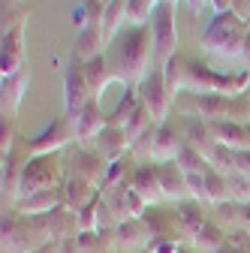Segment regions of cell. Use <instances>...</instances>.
<instances>
[{
    "mask_svg": "<svg viewBox=\"0 0 250 253\" xmlns=\"http://www.w3.org/2000/svg\"><path fill=\"white\" fill-rule=\"evenodd\" d=\"M148 34H145V27H130L127 34L121 37V42L115 45L109 63H112V73L115 79H121L124 84H136L145 70H148V63L154 57L151 45H148Z\"/></svg>",
    "mask_w": 250,
    "mask_h": 253,
    "instance_id": "6da1fadb",
    "label": "cell"
},
{
    "mask_svg": "<svg viewBox=\"0 0 250 253\" xmlns=\"http://www.w3.org/2000/svg\"><path fill=\"white\" fill-rule=\"evenodd\" d=\"M244 21L235 15V12H220L211 27L205 30V48L208 51H217V54H226V57H235L244 51Z\"/></svg>",
    "mask_w": 250,
    "mask_h": 253,
    "instance_id": "7a4b0ae2",
    "label": "cell"
},
{
    "mask_svg": "<svg viewBox=\"0 0 250 253\" xmlns=\"http://www.w3.org/2000/svg\"><path fill=\"white\" fill-rule=\"evenodd\" d=\"M154 63L163 70L166 63L175 57V45H178V30H175V6L169 3H157L154 9Z\"/></svg>",
    "mask_w": 250,
    "mask_h": 253,
    "instance_id": "3957f363",
    "label": "cell"
},
{
    "mask_svg": "<svg viewBox=\"0 0 250 253\" xmlns=\"http://www.w3.org/2000/svg\"><path fill=\"white\" fill-rule=\"evenodd\" d=\"M139 100H142V106L151 112L154 121H163V118H166V112H169V87H166V76H163L160 67H154V73L142 82Z\"/></svg>",
    "mask_w": 250,
    "mask_h": 253,
    "instance_id": "277c9868",
    "label": "cell"
},
{
    "mask_svg": "<svg viewBox=\"0 0 250 253\" xmlns=\"http://www.w3.org/2000/svg\"><path fill=\"white\" fill-rule=\"evenodd\" d=\"M21 34H24V27H21V24L6 27V34H3V79L18 76L21 57H24V48H21Z\"/></svg>",
    "mask_w": 250,
    "mask_h": 253,
    "instance_id": "5b68a950",
    "label": "cell"
},
{
    "mask_svg": "<svg viewBox=\"0 0 250 253\" xmlns=\"http://www.w3.org/2000/svg\"><path fill=\"white\" fill-rule=\"evenodd\" d=\"M82 73H84V82H87V87H90V97H100V93L106 90V84L115 79L112 63H109L106 57H93V60H87Z\"/></svg>",
    "mask_w": 250,
    "mask_h": 253,
    "instance_id": "8992f818",
    "label": "cell"
},
{
    "mask_svg": "<svg viewBox=\"0 0 250 253\" xmlns=\"http://www.w3.org/2000/svg\"><path fill=\"white\" fill-rule=\"evenodd\" d=\"M100 42H103V30L100 27H87V30H82L79 34V42H76V54L87 63V60H93V57H100Z\"/></svg>",
    "mask_w": 250,
    "mask_h": 253,
    "instance_id": "52a82bcc",
    "label": "cell"
},
{
    "mask_svg": "<svg viewBox=\"0 0 250 253\" xmlns=\"http://www.w3.org/2000/svg\"><path fill=\"white\" fill-rule=\"evenodd\" d=\"M136 193L142 196V199H160L163 196V184H160V175L154 172V169H139V175H136Z\"/></svg>",
    "mask_w": 250,
    "mask_h": 253,
    "instance_id": "ba28073f",
    "label": "cell"
},
{
    "mask_svg": "<svg viewBox=\"0 0 250 253\" xmlns=\"http://www.w3.org/2000/svg\"><path fill=\"white\" fill-rule=\"evenodd\" d=\"M121 18L127 21V0H112V3L106 6V12H103V24H100V30H103V40H106V37H112L115 30H118Z\"/></svg>",
    "mask_w": 250,
    "mask_h": 253,
    "instance_id": "9c48e42d",
    "label": "cell"
},
{
    "mask_svg": "<svg viewBox=\"0 0 250 253\" xmlns=\"http://www.w3.org/2000/svg\"><path fill=\"white\" fill-rule=\"evenodd\" d=\"M157 3H160V0H127V21L133 27H142L148 18H154Z\"/></svg>",
    "mask_w": 250,
    "mask_h": 253,
    "instance_id": "30bf717a",
    "label": "cell"
},
{
    "mask_svg": "<svg viewBox=\"0 0 250 253\" xmlns=\"http://www.w3.org/2000/svg\"><path fill=\"white\" fill-rule=\"evenodd\" d=\"M24 84H27V76H24V73H18V76H12V79H3V112H15Z\"/></svg>",
    "mask_w": 250,
    "mask_h": 253,
    "instance_id": "8fae6325",
    "label": "cell"
},
{
    "mask_svg": "<svg viewBox=\"0 0 250 253\" xmlns=\"http://www.w3.org/2000/svg\"><path fill=\"white\" fill-rule=\"evenodd\" d=\"M82 115V126H79V136L82 139H90L93 133H97L100 130V126H103V118H100V112H97V106H93V100L79 112Z\"/></svg>",
    "mask_w": 250,
    "mask_h": 253,
    "instance_id": "7c38bea8",
    "label": "cell"
},
{
    "mask_svg": "<svg viewBox=\"0 0 250 253\" xmlns=\"http://www.w3.org/2000/svg\"><path fill=\"white\" fill-rule=\"evenodd\" d=\"M232 12L247 24V18H250V0H232Z\"/></svg>",
    "mask_w": 250,
    "mask_h": 253,
    "instance_id": "4fadbf2b",
    "label": "cell"
},
{
    "mask_svg": "<svg viewBox=\"0 0 250 253\" xmlns=\"http://www.w3.org/2000/svg\"><path fill=\"white\" fill-rule=\"evenodd\" d=\"M211 3H214L217 15H220V12H232V0H211Z\"/></svg>",
    "mask_w": 250,
    "mask_h": 253,
    "instance_id": "5bb4252c",
    "label": "cell"
},
{
    "mask_svg": "<svg viewBox=\"0 0 250 253\" xmlns=\"http://www.w3.org/2000/svg\"><path fill=\"white\" fill-rule=\"evenodd\" d=\"M187 3H190V9H193V12L199 15V12H202V9H205L208 3H211V0H187Z\"/></svg>",
    "mask_w": 250,
    "mask_h": 253,
    "instance_id": "9a60e30c",
    "label": "cell"
},
{
    "mask_svg": "<svg viewBox=\"0 0 250 253\" xmlns=\"http://www.w3.org/2000/svg\"><path fill=\"white\" fill-rule=\"evenodd\" d=\"M157 253H175V244H163V247H160Z\"/></svg>",
    "mask_w": 250,
    "mask_h": 253,
    "instance_id": "2e32d148",
    "label": "cell"
},
{
    "mask_svg": "<svg viewBox=\"0 0 250 253\" xmlns=\"http://www.w3.org/2000/svg\"><path fill=\"white\" fill-rule=\"evenodd\" d=\"M247 51H250V37H247V42H244V51H241V54H247Z\"/></svg>",
    "mask_w": 250,
    "mask_h": 253,
    "instance_id": "e0dca14e",
    "label": "cell"
},
{
    "mask_svg": "<svg viewBox=\"0 0 250 253\" xmlns=\"http://www.w3.org/2000/svg\"><path fill=\"white\" fill-rule=\"evenodd\" d=\"M160 3H169V6H175V3H178V0H160Z\"/></svg>",
    "mask_w": 250,
    "mask_h": 253,
    "instance_id": "ac0fdd59",
    "label": "cell"
},
{
    "mask_svg": "<svg viewBox=\"0 0 250 253\" xmlns=\"http://www.w3.org/2000/svg\"><path fill=\"white\" fill-rule=\"evenodd\" d=\"M6 3H18V0H6Z\"/></svg>",
    "mask_w": 250,
    "mask_h": 253,
    "instance_id": "d6986e66",
    "label": "cell"
}]
</instances>
